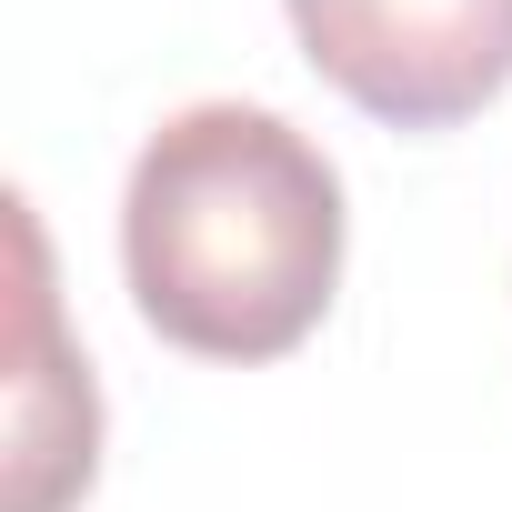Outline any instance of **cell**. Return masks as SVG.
<instances>
[{"instance_id": "cell-3", "label": "cell", "mask_w": 512, "mask_h": 512, "mask_svg": "<svg viewBox=\"0 0 512 512\" xmlns=\"http://www.w3.org/2000/svg\"><path fill=\"white\" fill-rule=\"evenodd\" d=\"M11 241H21V302H11V512H61V502L91 492L101 402H91V362H71V342H61L51 251H41L31 201H11Z\"/></svg>"}, {"instance_id": "cell-2", "label": "cell", "mask_w": 512, "mask_h": 512, "mask_svg": "<svg viewBox=\"0 0 512 512\" xmlns=\"http://www.w3.org/2000/svg\"><path fill=\"white\" fill-rule=\"evenodd\" d=\"M292 31L392 131H452L512 81V0H292Z\"/></svg>"}, {"instance_id": "cell-1", "label": "cell", "mask_w": 512, "mask_h": 512, "mask_svg": "<svg viewBox=\"0 0 512 512\" xmlns=\"http://www.w3.org/2000/svg\"><path fill=\"white\" fill-rule=\"evenodd\" d=\"M121 272L171 352L282 362L342 292V171L282 111L191 101L131 161Z\"/></svg>"}]
</instances>
